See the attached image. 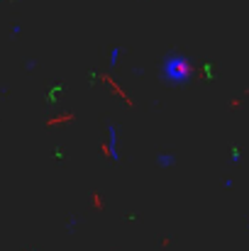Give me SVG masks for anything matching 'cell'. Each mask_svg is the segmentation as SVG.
I'll return each instance as SVG.
<instances>
[{
  "mask_svg": "<svg viewBox=\"0 0 249 251\" xmlns=\"http://www.w3.org/2000/svg\"><path fill=\"white\" fill-rule=\"evenodd\" d=\"M117 59H120V49H112L110 51V66H117Z\"/></svg>",
  "mask_w": 249,
  "mask_h": 251,
  "instance_id": "3",
  "label": "cell"
},
{
  "mask_svg": "<svg viewBox=\"0 0 249 251\" xmlns=\"http://www.w3.org/2000/svg\"><path fill=\"white\" fill-rule=\"evenodd\" d=\"M108 154L112 156V159H117L120 156V142H117V129L110 125L108 127Z\"/></svg>",
  "mask_w": 249,
  "mask_h": 251,
  "instance_id": "2",
  "label": "cell"
},
{
  "mask_svg": "<svg viewBox=\"0 0 249 251\" xmlns=\"http://www.w3.org/2000/svg\"><path fill=\"white\" fill-rule=\"evenodd\" d=\"M171 164H173L171 156H162V159H159V166H171Z\"/></svg>",
  "mask_w": 249,
  "mask_h": 251,
  "instance_id": "4",
  "label": "cell"
},
{
  "mask_svg": "<svg viewBox=\"0 0 249 251\" xmlns=\"http://www.w3.org/2000/svg\"><path fill=\"white\" fill-rule=\"evenodd\" d=\"M191 76H193V69H191V64L183 56L168 54L164 59V64H162V78H164L166 83H188Z\"/></svg>",
  "mask_w": 249,
  "mask_h": 251,
  "instance_id": "1",
  "label": "cell"
}]
</instances>
